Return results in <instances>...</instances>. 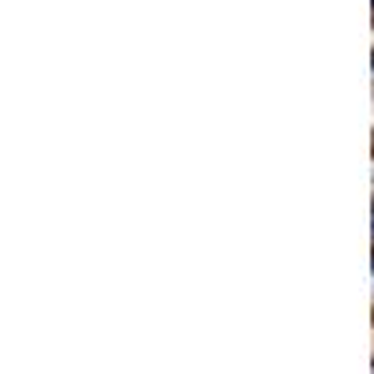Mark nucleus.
Here are the masks:
<instances>
[{"label":"nucleus","instance_id":"nucleus-3","mask_svg":"<svg viewBox=\"0 0 374 374\" xmlns=\"http://www.w3.org/2000/svg\"><path fill=\"white\" fill-rule=\"evenodd\" d=\"M370 374H374V367H370Z\"/></svg>","mask_w":374,"mask_h":374},{"label":"nucleus","instance_id":"nucleus-2","mask_svg":"<svg viewBox=\"0 0 374 374\" xmlns=\"http://www.w3.org/2000/svg\"><path fill=\"white\" fill-rule=\"evenodd\" d=\"M370 68H374V52H370Z\"/></svg>","mask_w":374,"mask_h":374},{"label":"nucleus","instance_id":"nucleus-1","mask_svg":"<svg viewBox=\"0 0 374 374\" xmlns=\"http://www.w3.org/2000/svg\"><path fill=\"white\" fill-rule=\"evenodd\" d=\"M370 221H374V206H370ZM370 232H374V229H370Z\"/></svg>","mask_w":374,"mask_h":374}]
</instances>
